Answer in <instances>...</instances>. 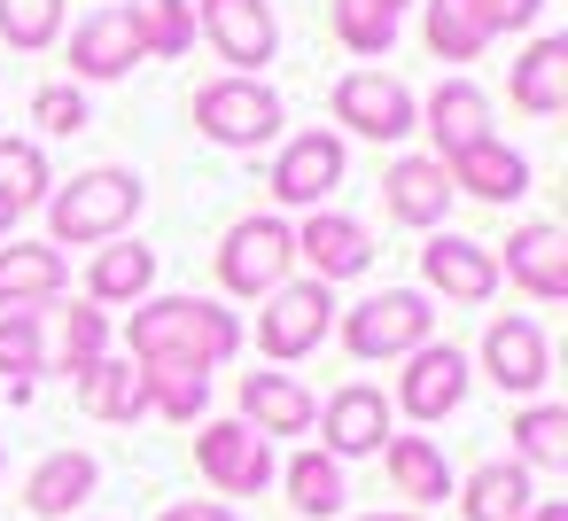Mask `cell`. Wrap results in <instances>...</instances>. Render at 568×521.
Listing matches in <instances>:
<instances>
[{"mask_svg":"<svg viewBox=\"0 0 568 521\" xmlns=\"http://www.w3.org/2000/svg\"><path fill=\"white\" fill-rule=\"evenodd\" d=\"M234 343H242V319L234 311H219L211 296H156V304H141L133 311V358L149 366V358H180V366H219V358H234Z\"/></svg>","mask_w":568,"mask_h":521,"instance_id":"cell-1","label":"cell"},{"mask_svg":"<svg viewBox=\"0 0 568 521\" xmlns=\"http://www.w3.org/2000/svg\"><path fill=\"white\" fill-rule=\"evenodd\" d=\"M141 218V180L133 172H87V180H71L55 203H48V226H55V242H110L118 226H133Z\"/></svg>","mask_w":568,"mask_h":521,"instance_id":"cell-2","label":"cell"},{"mask_svg":"<svg viewBox=\"0 0 568 521\" xmlns=\"http://www.w3.org/2000/svg\"><path fill=\"white\" fill-rule=\"evenodd\" d=\"M545 0H428V48L444 63H475L498 32H521L537 24Z\"/></svg>","mask_w":568,"mask_h":521,"instance_id":"cell-3","label":"cell"},{"mask_svg":"<svg viewBox=\"0 0 568 521\" xmlns=\"http://www.w3.org/2000/svg\"><path fill=\"white\" fill-rule=\"evenodd\" d=\"M195 133L219 141V149H257L281 133V94L257 86V79H219L195 94Z\"/></svg>","mask_w":568,"mask_h":521,"instance_id":"cell-4","label":"cell"},{"mask_svg":"<svg viewBox=\"0 0 568 521\" xmlns=\"http://www.w3.org/2000/svg\"><path fill=\"white\" fill-rule=\"evenodd\" d=\"M428 319L436 311L413 288H382V296H366V304L343 311V343H351V358H397V350L428 343Z\"/></svg>","mask_w":568,"mask_h":521,"instance_id":"cell-5","label":"cell"},{"mask_svg":"<svg viewBox=\"0 0 568 521\" xmlns=\"http://www.w3.org/2000/svg\"><path fill=\"white\" fill-rule=\"evenodd\" d=\"M288 257H296V242H288L281 218H242V226L226 234V249H219V280H226L234 296H273L281 273H288Z\"/></svg>","mask_w":568,"mask_h":521,"instance_id":"cell-6","label":"cell"},{"mask_svg":"<svg viewBox=\"0 0 568 521\" xmlns=\"http://www.w3.org/2000/svg\"><path fill=\"white\" fill-rule=\"evenodd\" d=\"M335 118H343L351 133H366V141H405V133L420 125L413 94H405L397 79H382V71H351V79L335 86Z\"/></svg>","mask_w":568,"mask_h":521,"instance_id":"cell-7","label":"cell"},{"mask_svg":"<svg viewBox=\"0 0 568 521\" xmlns=\"http://www.w3.org/2000/svg\"><path fill=\"white\" fill-rule=\"evenodd\" d=\"M327 319H335L327 288L296 280V288H273V304L257 311V343H265V358H304V350H320Z\"/></svg>","mask_w":568,"mask_h":521,"instance_id":"cell-8","label":"cell"},{"mask_svg":"<svg viewBox=\"0 0 568 521\" xmlns=\"http://www.w3.org/2000/svg\"><path fill=\"white\" fill-rule=\"evenodd\" d=\"M195 467H203L219 490H234V498H250V490L273 482V451H265V436L242 428V420H211V428L195 436Z\"/></svg>","mask_w":568,"mask_h":521,"instance_id":"cell-9","label":"cell"},{"mask_svg":"<svg viewBox=\"0 0 568 521\" xmlns=\"http://www.w3.org/2000/svg\"><path fill=\"white\" fill-rule=\"evenodd\" d=\"M335 180H343V141L335 133H296L281 149V164H273V195L281 203H304V211H320Z\"/></svg>","mask_w":568,"mask_h":521,"instance_id":"cell-10","label":"cell"},{"mask_svg":"<svg viewBox=\"0 0 568 521\" xmlns=\"http://www.w3.org/2000/svg\"><path fill=\"white\" fill-rule=\"evenodd\" d=\"M288 242H296V257L312 265V280H320V288H327V280L366 273V257H374L366 226H351V218H335V211H312V218H304V234H288Z\"/></svg>","mask_w":568,"mask_h":521,"instance_id":"cell-11","label":"cell"},{"mask_svg":"<svg viewBox=\"0 0 568 521\" xmlns=\"http://www.w3.org/2000/svg\"><path fill=\"white\" fill-rule=\"evenodd\" d=\"M141 55H149V48H141V32H133L125 9H94V17L79 24V40H71V71H79V79H125Z\"/></svg>","mask_w":568,"mask_h":521,"instance_id":"cell-12","label":"cell"},{"mask_svg":"<svg viewBox=\"0 0 568 521\" xmlns=\"http://www.w3.org/2000/svg\"><path fill=\"white\" fill-rule=\"evenodd\" d=\"M506 280L529 288L537 304H560L568 296V234L560 226H521L506 242Z\"/></svg>","mask_w":568,"mask_h":521,"instance_id":"cell-13","label":"cell"},{"mask_svg":"<svg viewBox=\"0 0 568 521\" xmlns=\"http://www.w3.org/2000/svg\"><path fill=\"white\" fill-rule=\"evenodd\" d=\"M420 273H428V288H444V296H459V304H483V296L498 288V257H490L483 242H467V234H436V242L420 249Z\"/></svg>","mask_w":568,"mask_h":521,"instance_id":"cell-14","label":"cell"},{"mask_svg":"<svg viewBox=\"0 0 568 521\" xmlns=\"http://www.w3.org/2000/svg\"><path fill=\"white\" fill-rule=\"evenodd\" d=\"M459 397H467V358H459L452 343H444V350H436V343H420V350H413V366H405L397 405H405L413 420H444Z\"/></svg>","mask_w":568,"mask_h":521,"instance_id":"cell-15","label":"cell"},{"mask_svg":"<svg viewBox=\"0 0 568 521\" xmlns=\"http://www.w3.org/2000/svg\"><path fill=\"white\" fill-rule=\"evenodd\" d=\"M203 32L242 71H257L273 55V9H265V0H203Z\"/></svg>","mask_w":568,"mask_h":521,"instance_id":"cell-16","label":"cell"},{"mask_svg":"<svg viewBox=\"0 0 568 521\" xmlns=\"http://www.w3.org/2000/svg\"><path fill=\"white\" fill-rule=\"evenodd\" d=\"M428 133H436V164L467 156L475 141H490V102H483V86L444 79V86L428 94Z\"/></svg>","mask_w":568,"mask_h":521,"instance_id":"cell-17","label":"cell"},{"mask_svg":"<svg viewBox=\"0 0 568 521\" xmlns=\"http://www.w3.org/2000/svg\"><path fill=\"white\" fill-rule=\"evenodd\" d=\"M483 366H490L498 389L529 397V389L545 381V335H537L529 319H490V335H483Z\"/></svg>","mask_w":568,"mask_h":521,"instance_id":"cell-18","label":"cell"},{"mask_svg":"<svg viewBox=\"0 0 568 521\" xmlns=\"http://www.w3.org/2000/svg\"><path fill=\"white\" fill-rule=\"evenodd\" d=\"M506 94H514V110H529V118H560V110H568V40H537V48L514 63Z\"/></svg>","mask_w":568,"mask_h":521,"instance_id":"cell-19","label":"cell"},{"mask_svg":"<svg viewBox=\"0 0 568 521\" xmlns=\"http://www.w3.org/2000/svg\"><path fill=\"white\" fill-rule=\"evenodd\" d=\"M444 180H452V195L467 187V195H483V203H514V195H529V164H521L514 149H498V141H475L467 156H452Z\"/></svg>","mask_w":568,"mask_h":521,"instance_id":"cell-20","label":"cell"},{"mask_svg":"<svg viewBox=\"0 0 568 521\" xmlns=\"http://www.w3.org/2000/svg\"><path fill=\"white\" fill-rule=\"evenodd\" d=\"M382 195H389V211H397L405 226H444V211H452V180H444L436 156H405V164H389Z\"/></svg>","mask_w":568,"mask_h":521,"instance_id":"cell-21","label":"cell"},{"mask_svg":"<svg viewBox=\"0 0 568 521\" xmlns=\"http://www.w3.org/2000/svg\"><path fill=\"white\" fill-rule=\"evenodd\" d=\"M242 412H250L242 428H257V436H304L320 405L288 374H242Z\"/></svg>","mask_w":568,"mask_h":521,"instance_id":"cell-22","label":"cell"},{"mask_svg":"<svg viewBox=\"0 0 568 521\" xmlns=\"http://www.w3.org/2000/svg\"><path fill=\"white\" fill-rule=\"evenodd\" d=\"M320 436H327V459H358V451H382V436H389V405H382V389H343V397L327 405Z\"/></svg>","mask_w":568,"mask_h":521,"instance_id":"cell-23","label":"cell"},{"mask_svg":"<svg viewBox=\"0 0 568 521\" xmlns=\"http://www.w3.org/2000/svg\"><path fill=\"white\" fill-rule=\"evenodd\" d=\"M94 459L87 451H55V459H40L32 467V482H24V498H32V513H71V505H87L94 498Z\"/></svg>","mask_w":568,"mask_h":521,"instance_id":"cell-24","label":"cell"},{"mask_svg":"<svg viewBox=\"0 0 568 521\" xmlns=\"http://www.w3.org/2000/svg\"><path fill=\"white\" fill-rule=\"evenodd\" d=\"M63 288V257L40 249V242H17V249H0V304L24 311V304H48Z\"/></svg>","mask_w":568,"mask_h":521,"instance_id":"cell-25","label":"cell"},{"mask_svg":"<svg viewBox=\"0 0 568 521\" xmlns=\"http://www.w3.org/2000/svg\"><path fill=\"white\" fill-rule=\"evenodd\" d=\"M79 405H87L94 420H141V412H149V389H141V374H133V366L94 358V366L79 374Z\"/></svg>","mask_w":568,"mask_h":521,"instance_id":"cell-26","label":"cell"},{"mask_svg":"<svg viewBox=\"0 0 568 521\" xmlns=\"http://www.w3.org/2000/svg\"><path fill=\"white\" fill-rule=\"evenodd\" d=\"M389 482H397V498H420V505L452 498V467L428 436H389Z\"/></svg>","mask_w":568,"mask_h":521,"instance_id":"cell-27","label":"cell"},{"mask_svg":"<svg viewBox=\"0 0 568 521\" xmlns=\"http://www.w3.org/2000/svg\"><path fill=\"white\" fill-rule=\"evenodd\" d=\"M141 389H149V405H156L164 420H195V412L211 405V374H203V366H180V358H149V366H141Z\"/></svg>","mask_w":568,"mask_h":521,"instance_id":"cell-28","label":"cell"},{"mask_svg":"<svg viewBox=\"0 0 568 521\" xmlns=\"http://www.w3.org/2000/svg\"><path fill=\"white\" fill-rule=\"evenodd\" d=\"M149 280H156V249H141V242H133V249H102L87 288H94V304H141V296H149Z\"/></svg>","mask_w":568,"mask_h":521,"instance_id":"cell-29","label":"cell"},{"mask_svg":"<svg viewBox=\"0 0 568 521\" xmlns=\"http://www.w3.org/2000/svg\"><path fill=\"white\" fill-rule=\"evenodd\" d=\"M459 505H467V521H521L529 513V467H483Z\"/></svg>","mask_w":568,"mask_h":521,"instance_id":"cell-30","label":"cell"},{"mask_svg":"<svg viewBox=\"0 0 568 521\" xmlns=\"http://www.w3.org/2000/svg\"><path fill=\"white\" fill-rule=\"evenodd\" d=\"M125 17H133L149 55H187V40H195V9H187V0H125Z\"/></svg>","mask_w":568,"mask_h":521,"instance_id":"cell-31","label":"cell"},{"mask_svg":"<svg viewBox=\"0 0 568 521\" xmlns=\"http://www.w3.org/2000/svg\"><path fill=\"white\" fill-rule=\"evenodd\" d=\"M288 498H296V513H343V467L327 451L288 459Z\"/></svg>","mask_w":568,"mask_h":521,"instance_id":"cell-32","label":"cell"},{"mask_svg":"<svg viewBox=\"0 0 568 521\" xmlns=\"http://www.w3.org/2000/svg\"><path fill=\"white\" fill-rule=\"evenodd\" d=\"M514 443H521L529 467H568V412L560 405H529L514 420Z\"/></svg>","mask_w":568,"mask_h":521,"instance_id":"cell-33","label":"cell"},{"mask_svg":"<svg viewBox=\"0 0 568 521\" xmlns=\"http://www.w3.org/2000/svg\"><path fill=\"white\" fill-rule=\"evenodd\" d=\"M335 32H343V48H351V55H389L397 17L382 9V0H335Z\"/></svg>","mask_w":568,"mask_h":521,"instance_id":"cell-34","label":"cell"},{"mask_svg":"<svg viewBox=\"0 0 568 521\" xmlns=\"http://www.w3.org/2000/svg\"><path fill=\"white\" fill-rule=\"evenodd\" d=\"M48 195V156L32 141H0V203H40Z\"/></svg>","mask_w":568,"mask_h":521,"instance_id":"cell-35","label":"cell"},{"mask_svg":"<svg viewBox=\"0 0 568 521\" xmlns=\"http://www.w3.org/2000/svg\"><path fill=\"white\" fill-rule=\"evenodd\" d=\"M63 32V0H0V40L9 48H48Z\"/></svg>","mask_w":568,"mask_h":521,"instance_id":"cell-36","label":"cell"},{"mask_svg":"<svg viewBox=\"0 0 568 521\" xmlns=\"http://www.w3.org/2000/svg\"><path fill=\"white\" fill-rule=\"evenodd\" d=\"M0 374H17V381L40 374V327H32V311H0Z\"/></svg>","mask_w":568,"mask_h":521,"instance_id":"cell-37","label":"cell"},{"mask_svg":"<svg viewBox=\"0 0 568 521\" xmlns=\"http://www.w3.org/2000/svg\"><path fill=\"white\" fill-rule=\"evenodd\" d=\"M102 335H110V319L102 311H71V327H63V374H87L94 358H102Z\"/></svg>","mask_w":568,"mask_h":521,"instance_id":"cell-38","label":"cell"},{"mask_svg":"<svg viewBox=\"0 0 568 521\" xmlns=\"http://www.w3.org/2000/svg\"><path fill=\"white\" fill-rule=\"evenodd\" d=\"M32 118H40L48 133H79V125H87V102H79V86H48V94L32 102Z\"/></svg>","mask_w":568,"mask_h":521,"instance_id":"cell-39","label":"cell"},{"mask_svg":"<svg viewBox=\"0 0 568 521\" xmlns=\"http://www.w3.org/2000/svg\"><path fill=\"white\" fill-rule=\"evenodd\" d=\"M164 521H234V513L211 505V498H195V505H164Z\"/></svg>","mask_w":568,"mask_h":521,"instance_id":"cell-40","label":"cell"},{"mask_svg":"<svg viewBox=\"0 0 568 521\" xmlns=\"http://www.w3.org/2000/svg\"><path fill=\"white\" fill-rule=\"evenodd\" d=\"M521 521H568V505H560V498H545V505H529Z\"/></svg>","mask_w":568,"mask_h":521,"instance_id":"cell-41","label":"cell"},{"mask_svg":"<svg viewBox=\"0 0 568 521\" xmlns=\"http://www.w3.org/2000/svg\"><path fill=\"white\" fill-rule=\"evenodd\" d=\"M9 226H17V203H0V234H9Z\"/></svg>","mask_w":568,"mask_h":521,"instance_id":"cell-42","label":"cell"},{"mask_svg":"<svg viewBox=\"0 0 568 521\" xmlns=\"http://www.w3.org/2000/svg\"><path fill=\"white\" fill-rule=\"evenodd\" d=\"M374 521H413V513H374Z\"/></svg>","mask_w":568,"mask_h":521,"instance_id":"cell-43","label":"cell"},{"mask_svg":"<svg viewBox=\"0 0 568 521\" xmlns=\"http://www.w3.org/2000/svg\"><path fill=\"white\" fill-rule=\"evenodd\" d=\"M382 9H389V17H397V9H405V0H382Z\"/></svg>","mask_w":568,"mask_h":521,"instance_id":"cell-44","label":"cell"}]
</instances>
